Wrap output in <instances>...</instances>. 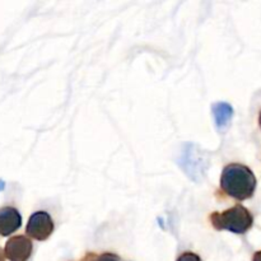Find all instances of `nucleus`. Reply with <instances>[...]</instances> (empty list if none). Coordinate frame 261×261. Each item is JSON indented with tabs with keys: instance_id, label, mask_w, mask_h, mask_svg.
<instances>
[{
	"instance_id": "nucleus-1",
	"label": "nucleus",
	"mask_w": 261,
	"mask_h": 261,
	"mask_svg": "<svg viewBox=\"0 0 261 261\" xmlns=\"http://www.w3.org/2000/svg\"><path fill=\"white\" fill-rule=\"evenodd\" d=\"M221 188L224 193L236 200H247L256 189V177L247 166L231 163L222 171Z\"/></svg>"
},
{
	"instance_id": "nucleus-2",
	"label": "nucleus",
	"mask_w": 261,
	"mask_h": 261,
	"mask_svg": "<svg viewBox=\"0 0 261 261\" xmlns=\"http://www.w3.org/2000/svg\"><path fill=\"white\" fill-rule=\"evenodd\" d=\"M211 222L213 227L218 231L227 229L233 233H245L252 227L254 219L251 213L242 205H234L224 211L223 213H212Z\"/></svg>"
},
{
	"instance_id": "nucleus-3",
	"label": "nucleus",
	"mask_w": 261,
	"mask_h": 261,
	"mask_svg": "<svg viewBox=\"0 0 261 261\" xmlns=\"http://www.w3.org/2000/svg\"><path fill=\"white\" fill-rule=\"evenodd\" d=\"M25 232L31 239L45 241L54 232L53 218L46 212H36L28 219Z\"/></svg>"
},
{
	"instance_id": "nucleus-4",
	"label": "nucleus",
	"mask_w": 261,
	"mask_h": 261,
	"mask_svg": "<svg viewBox=\"0 0 261 261\" xmlns=\"http://www.w3.org/2000/svg\"><path fill=\"white\" fill-rule=\"evenodd\" d=\"M32 241L25 236H14L5 244V256L10 261H27L32 254Z\"/></svg>"
},
{
	"instance_id": "nucleus-5",
	"label": "nucleus",
	"mask_w": 261,
	"mask_h": 261,
	"mask_svg": "<svg viewBox=\"0 0 261 261\" xmlns=\"http://www.w3.org/2000/svg\"><path fill=\"white\" fill-rule=\"evenodd\" d=\"M22 226V217L13 206H4L0 209V234L10 236Z\"/></svg>"
},
{
	"instance_id": "nucleus-6",
	"label": "nucleus",
	"mask_w": 261,
	"mask_h": 261,
	"mask_svg": "<svg viewBox=\"0 0 261 261\" xmlns=\"http://www.w3.org/2000/svg\"><path fill=\"white\" fill-rule=\"evenodd\" d=\"M213 115L216 119L217 126L224 127L231 120L232 115H233V109L229 106L226 102H218V103L213 105Z\"/></svg>"
},
{
	"instance_id": "nucleus-7",
	"label": "nucleus",
	"mask_w": 261,
	"mask_h": 261,
	"mask_svg": "<svg viewBox=\"0 0 261 261\" xmlns=\"http://www.w3.org/2000/svg\"><path fill=\"white\" fill-rule=\"evenodd\" d=\"M177 261H201V260L196 254H193V252H185V254H182L180 257H178Z\"/></svg>"
},
{
	"instance_id": "nucleus-8",
	"label": "nucleus",
	"mask_w": 261,
	"mask_h": 261,
	"mask_svg": "<svg viewBox=\"0 0 261 261\" xmlns=\"http://www.w3.org/2000/svg\"><path fill=\"white\" fill-rule=\"evenodd\" d=\"M96 261H120V259L116 256V255L109 254V252H107V254L99 255V256L96 259Z\"/></svg>"
},
{
	"instance_id": "nucleus-9",
	"label": "nucleus",
	"mask_w": 261,
	"mask_h": 261,
	"mask_svg": "<svg viewBox=\"0 0 261 261\" xmlns=\"http://www.w3.org/2000/svg\"><path fill=\"white\" fill-rule=\"evenodd\" d=\"M252 261H261V251L256 252V254L254 255V259H252Z\"/></svg>"
},
{
	"instance_id": "nucleus-10",
	"label": "nucleus",
	"mask_w": 261,
	"mask_h": 261,
	"mask_svg": "<svg viewBox=\"0 0 261 261\" xmlns=\"http://www.w3.org/2000/svg\"><path fill=\"white\" fill-rule=\"evenodd\" d=\"M5 257H7L5 256V252L0 249V261H5Z\"/></svg>"
},
{
	"instance_id": "nucleus-11",
	"label": "nucleus",
	"mask_w": 261,
	"mask_h": 261,
	"mask_svg": "<svg viewBox=\"0 0 261 261\" xmlns=\"http://www.w3.org/2000/svg\"><path fill=\"white\" fill-rule=\"evenodd\" d=\"M4 186H5L4 181H2V180H0V191H2L3 189H4Z\"/></svg>"
},
{
	"instance_id": "nucleus-12",
	"label": "nucleus",
	"mask_w": 261,
	"mask_h": 261,
	"mask_svg": "<svg viewBox=\"0 0 261 261\" xmlns=\"http://www.w3.org/2000/svg\"><path fill=\"white\" fill-rule=\"evenodd\" d=\"M259 124H260V127H261V112H260V117H259Z\"/></svg>"
}]
</instances>
